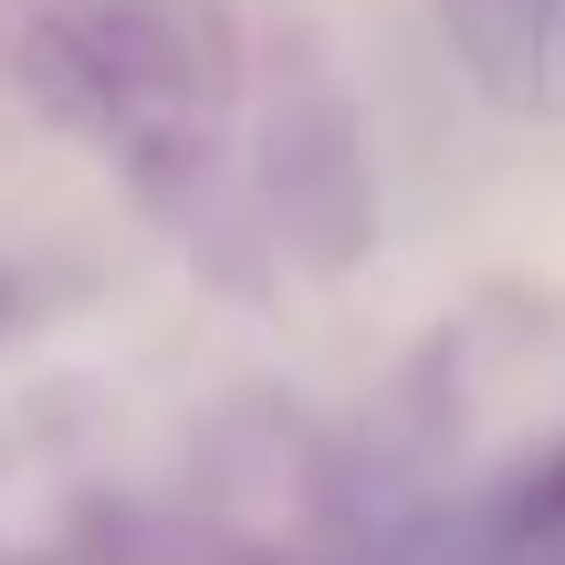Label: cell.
Wrapping results in <instances>:
<instances>
[{"instance_id":"obj_1","label":"cell","mask_w":565,"mask_h":565,"mask_svg":"<svg viewBox=\"0 0 565 565\" xmlns=\"http://www.w3.org/2000/svg\"><path fill=\"white\" fill-rule=\"evenodd\" d=\"M440 11L492 105L565 116V0H440Z\"/></svg>"}]
</instances>
